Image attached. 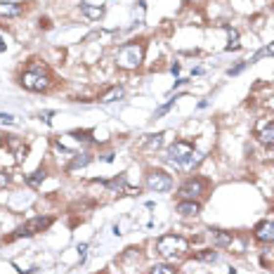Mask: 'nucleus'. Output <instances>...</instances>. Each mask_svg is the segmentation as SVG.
<instances>
[{"label":"nucleus","instance_id":"1","mask_svg":"<svg viewBox=\"0 0 274 274\" xmlns=\"http://www.w3.org/2000/svg\"><path fill=\"white\" fill-rule=\"evenodd\" d=\"M19 83H22V88H26L31 92H45L52 85V76H50L47 67H43L41 62H31V67L22 73Z\"/></svg>","mask_w":274,"mask_h":274},{"label":"nucleus","instance_id":"2","mask_svg":"<svg viewBox=\"0 0 274 274\" xmlns=\"http://www.w3.org/2000/svg\"><path fill=\"white\" fill-rule=\"evenodd\" d=\"M156 251H159V255H163L168 260H175V258H184L187 255L189 244H187V239H182L178 234H163L156 241Z\"/></svg>","mask_w":274,"mask_h":274},{"label":"nucleus","instance_id":"3","mask_svg":"<svg viewBox=\"0 0 274 274\" xmlns=\"http://www.w3.org/2000/svg\"><path fill=\"white\" fill-rule=\"evenodd\" d=\"M144 59V45L137 41H130L118 47L116 52V64L121 68H137Z\"/></svg>","mask_w":274,"mask_h":274},{"label":"nucleus","instance_id":"4","mask_svg":"<svg viewBox=\"0 0 274 274\" xmlns=\"http://www.w3.org/2000/svg\"><path fill=\"white\" fill-rule=\"evenodd\" d=\"M165 156H168V161H173V163L192 165V161H194V144L184 142V139H178L175 144H170V147H168Z\"/></svg>","mask_w":274,"mask_h":274},{"label":"nucleus","instance_id":"5","mask_svg":"<svg viewBox=\"0 0 274 274\" xmlns=\"http://www.w3.org/2000/svg\"><path fill=\"white\" fill-rule=\"evenodd\" d=\"M206 187H208V182H206L204 178H189L182 187H180V196L187 199V201H196L199 196L206 194Z\"/></svg>","mask_w":274,"mask_h":274},{"label":"nucleus","instance_id":"6","mask_svg":"<svg viewBox=\"0 0 274 274\" xmlns=\"http://www.w3.org/2000/svg\"><path fill=\"white\" fill-rule=\"evenodd\" d=\"M147 187H149L151 192H170L173 189V178L163 173V170H149V175H147Z\"/></svg>","mask_w":274,"mask_h":274},{"label":"nucleus","instance_id":"7","mask_svg":"<svg viewBox=\"0 0 274 274\" xmlns=\"http://www.w3.org/2000/svg\"><path fill=\"white\" fill-rule=\"evenodd\" d=\"M52 225V218H43V215H38V218H31L28 222H24L19 229H17V234L14 236H33V234H38V232H43V229H47Z\"/></svg>","mask_w":274,"mask_h":274},{"label":"nucleus","instance_id":"8","mask_svg":"<svg viewBox=\"0 0 274 274\" xmlns=\"http://www.w3.org/2000/svg\"><path fill=\"white\" fill-rule=\"evenodd\" d=\"M5 147L14 154V161L17 163H22L24 159H26V154H28V147L19 139V137H14V135H7V139H5Z\"/></svg>","mask_w":274,"mask_h":274},{"label":"nucleus","instance_id":"9","mask_svg":"<svg viewBox=\"0 0 274 274\" xmlns=\"http://www.w3.org/2000/svg\"><path fill=\"white\" fill-rule=\"evenodd\" d=\"M255 241H260V244H274V220H265L260 222L258 227H255Z\"/></svg>","mask_w":274,"mask_h":274},{"label":"nucleus","instance_id":"10","mask_svg":"<svg viewBox=\"0 0 274 274\" xmlns=\"http://www.w3.org/2000/svg\"><path fill=\"white\" fill-rule=\"evenodd\" d=\"M255 137L260 139L262 144L274 147V121H260L255 125Z\"/></svg>","mask_w":274,"mask_h":274},{"label":"nucleus","instance_id":"11","mask_svg":"<svg viewBox=\"0 0 274 274\" xmlns=\"http://www.w3.org/2000/svg\"><path fill=\"white\" fill-rule=\"evenodd\" d=\"M175 210H178L180 215H184V218H192V215L196 218V215L201 213V204H199V201H187V199H182Z\"/></svg>","mask_w":274,"mask_h":274},{"label":"nucleus","instance_id":"12","mask_svg":"<svg viewBox=\"0 0 274 274\" xmlns=\"http://www.w3.org/2000/svg\"><path fill=\"white\" fill-rule=\"evenodd\" d=\"M109 192L114 194H125L128 192V182H125V175H116L114 180H107V182H102Z\"/></svg>","mask_w":274,"mask_h":274},{"label":"nucleus","instance_id":"13","mask_svg":"<svg viewBox=\"0 0 274 274\" xmlns=\"http://www.w3.org/2000/svg\"><path fill=\"white\" fill-rule=\"evenodd\" d=\"M19 14H24L22 5H17V2H0V17L12 19V17H19Z\"/></svg>","mask_w":274,"mask_h":274},{"label":"nucleus","instance_id":"14","mask_svg":"<svg viewBox=\"0 0 274 274\" xmlns=\"http://www.w3.org/2000/svg\"><path fill=\"white\" fill-rule=\"evenodd\" d=\"M81 12L88 19H102L104 17V7L102 5H90V2H81Z\"/></svg>","mask_w":274,"mask_h":274},{"label":"nucleus","instance_id":"15","mask_svg":"<svg viewBox=\"0 0 274 274\" xmlns=\"http://www.w3.org/2000/svg\"><path fill=\"white\" fill-rule=\"evenodd\" d=\"M123 95H125L123 88H121V85H114V88H109V90H107L104 95L99 97V102H102V104H109V102H116V99H121Z\"/></svg>","mask_w":274,"mask_h":274},{"label":"nucleus","instance_id":"16","mask_svg":"<svg viewBox=\"0 0 274 274\" xmlns=\"http://www.w3.org/2000/svg\"><path fill=\"white\" fill-rule=\"evenodd\" d=\"M234 241V236H232V232H225V229H213V244L215 246H229Z\"/></svg>","mask_w":274,"mask_h":274},{"label":"nucleus","instance_id":"17","mask_svg":"<svg viewBox=\"0 0 274 274\" xmlns=\"http://www.w3.org/2000/svg\"><path fill=\"white\" fill-rule=\"evenodd\" d=\"M45 178H47V170H45V168H38L36 173H31V175L26 178V184H31V187H41Z\"/></svg>","mask_w":274,"mask_h":274},{"label":"nucleus","instance_id":"18","mask_svg":"<svg viewBox=\"0 0 274 274\" xmlns=\"http://www.w3.org/2000/svg\"><path fill=\"white\" fill-rule=\"evenodd\" d=\"M163 133H156V135H147L144 137V147H149V149H159L161 144H163Z\"/></svg>","mask_w":274,"mask_h":274},{"label":"nucleus","instance_id":"19","mask_svg":"<svg viewBox=\"0 0 274 274\" xmlns=\"http://www.w3.org/2000/svg\"><path fill=\"white\" fill-rule=\"evenodd\" d=\"M227 33H229V43H227V52H232V50H239L241 47V43H239V31L236 28H227Z\"/></svg>","mask_w":274,"mask_h":274},{"label":"nucleus","instance_id":"20","mask_svg":"<svg viewBox=\"0 0 274 274\" xmlns=\"http://www.w3.org/2000/svg\"><path fill=\"white\" fill-rule=\"evenodd\" d=\"M90 163V154H78L71 163H68V170H76V168H85Z\"/></svg>","mask_w":274,"mask_h":274},{"label":"nucleus","instance_id":"21","mask_svg":"<svg viewBox=\"0 0 274 274\" xmlns=\"http://www.w3.org/2000/svg\"><path fill=\"white\" fill-rule=\"evenodd\" d=\"M149 274H178V270L173 267V265H165V262H161V265H154L149 270Z\"/></svg>","mask_w":274,"mask_h":274},{"label":"nucleus","instance_id":"22","mask_svg":"<svg viewBox=\"0 0 274 274\" xmlns=\"http://www.w3.org/2000/svg\"><path fill=\"white\" fill-rule=\"evenodd\" d=\"M196 260H201V262H215V260H218V253H215L213 248H208V251H199V253H196Z\"/></svg>","mask_w":274,"mask_h":274},{"label":"nucleus","instance_id":"23","mask_svg":"<svg viewBox=\"0 0 274 274\" xmlns=\"http://www.w3.org/2000/svg\"><path fill=\"white\" fill-rule=\"evenodd\" d=\"M90 130H71V137L73 139H78V142H90Z\"/></svg>","mask_w":274,"mask_h":274},{"label":"nucleus","instance_id":"24","mask_svg":"<svg viewBox=\"0 0 274 274\" xmlns=\"http://www.w3.org/2000/svg\"><path fill=\"white\" fill-rule=\"evenodd\" d=\"M5 184H10V173L7 170H0V187H5Z\"/></svg>","mask_w":274,"mask_h":274},{"label":"nucleus","instance_id":"25","mask_svg":"<svg viewBox=\"0 0 274 274\" xmlns=\"http://www.w3.org/2000/svg\"><path fill=\"white\" fill-rule=\"evenodd\" d=\"M170 107H173V102H168V104H163L161 109L156 111V118H159V116H163V114H165V111H168V109H170Z\"/></svg>","mask_w":274,"mask_h":274},{"label":"nucleus","instance_id":"26","mask_svg":"<svg viewBox=\"0 0 274 274\" xmlns=\"http://www.w3.org/2000/svg\"><path fill=\"white\" fill-rule=\"evenodd\" d=\"M0 121H2V123H14V118L10 114H0Z\"/></svg>","mask_w":274,"mask_h":274},{"label":"nucleus","instance_id":"27","mask_svg":"<svg viewBox=\"0 0 274 274\" xmlns=\"http://www.w3.org/2000/svg\"><path fill=\"white\" fill-rule=\"evenodd\" d=\"M52 116H55V111H45V114H41V118H43V121H50Z\"/></svg>","mask_w":274,"mask_h":274},{"label":"nucleus","instance_id":"28","mask_svg":"<svg viewBox=\"0 0 274 274\" xmlns=\"http://www.w3.org/2000/svg\"><path fill=\"white\" fill-rule=\"evenodd\" d=\"M2 50H5V41L0 38V52H2Z\"/></svg>","mask_w":274,"mask_h":274}]
</instances>
